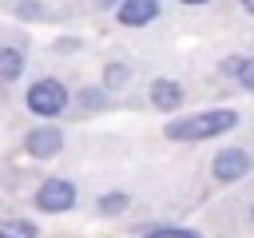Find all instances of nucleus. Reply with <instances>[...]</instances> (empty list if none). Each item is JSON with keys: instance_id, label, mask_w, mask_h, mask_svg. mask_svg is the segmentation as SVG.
Instances as JSON below:
<instances>
[{"instance_id": "1", "label": "nucleus", "mask_w": 254, "mask_h": 238, "mask_svg": "<svg viewBox=\"0 0 254 238\" xmlns=\"http://www.w3.org/2000/svg\"><path fill=\"white\" fill-rule=\"evenodd\" d=\"M238 123V115L230 107H218V111H198V115H187V119H171L167 123V139H179V143H202V139H214L222 131H230Z\"/></svg>"}, {"instance_id": "2", "label": "nucleus", "mask_w": 254, "mask_h": 238, "mask_svg": "<svg viewBox=\"0 0 254 238\" xmlns=\"http://www.w3.org/2000/svg\"><path fill=\"white\" fill-rule=\"evenodd\" d=\"M64 107H67V87H64L60 79H36V83L28 87V111L52 119V115H60Z\"/></svg>"}, {"instance_id": "3", "label": "nucleus", "mask_w": 254, "mask_h": 238, "mask_svg": "<svg viewBox=\"0 0 254 238\" xmlns=\"http://www.w3.org/2000/svg\"><path fill=\"white\" fill-rule=\"evenodd\" d=\"M36 206L48 210V214L71 210V206H75V186H71L67 178H48V182H40V190H36Z\"/></svg>"}, {"instance_id": "4", "label": "nucleus", "mask_w": 254, "mask_h": 238, "mask_svg": "<svg viewBox=\"0 0 254 238\" xmlns=\"http://www.w3.org/2000/svg\"><path fill=\"white\" fill-rule=\"evenodd\" d=\"M250 171V155L242 147H226L222 155H214V178L218 182H238Z\"/></svg>"}, {"instance_id": "5", "label": "nucleus", "mask_w": 254, "mask_h": 238, "mask_svg": "<svg viewBox=\"0 0 254 238\" xmlns=\"http://www.w3.org/2000/svg\"><path fill=\"white\" fill-rule=\"evenodd\" d=\"M24 147H28V155H36V159H52V155L64 147V131H60V127H36V131H28Z\"/></svg>"}, {"instance_id": "6", "label": "nucleus", "mask_w": 254, "mask_h": 238, "mask_svg": "<svg viewBox=\"0 0 254 238\" xmlns=\"http://www.w3.org/2000/svg\"><path fill=\"white\" fill-rule=\"evenodd\" d=\"M159 16V0H119V20L127 28H139V24H151Z\"/></svg>"}, {"instance_id": "7", "label": "nucleus", "mask_w": 254, "mask_h": 238, "mask_svg": "<svg viewBox=\"0 0 254 238\" xmlns=\"http://www.w3.org/2000/svg\"><path fill=\"white\" fill-rule=\"evenodd\" d=\"M151 103H155L159 111H175V107L183 103V87L171 83V79H155V83H151Z\"/></svg>"}, {"instance_id": "8", "label": "nucleus", "mask_w": 254, "mask_h": 238, "mask_svg": "<svg viewBox=\"0 0 254 238\" xmlns=\"http://www.w3.org/2000/svg\"><path fill=\"white\" fill-rule=\"evenodd\" d=\"M40 226L28 218H0V238H36Z\"/></svg>"}, {"instance_id": "9", "label": "nucleus", "mask_w": 254, "mask_h": 238, "mask_svg": "<svg viewBox=\"0 0 254 238\" xmlns=\"http://www.w3.org/2000/svg\"><path fill=\"white\" fill-rule=\"evenodd\" d=\"M24 71V56L16 48H0V83H12Z\"/></svg>"}, {"instance_id": "10", "label": "nucleus", "mask_w": 254, "mask_h": 238, "mask_svg": "<svg viewBox=\"0 0 254 238\" xmlns=\"http://www.w3.org/2000/svg\"><path fill=\"white\" fill-rule=\"evenodd\" d=\"M131 83V67L127 63H107L103 67V87L107 91H119V87H127Z\"/></svg>"}, {"instance_id": "11", "label": "nucleus", "mask_w": 254, "mask_h": 238, "mask_svg": "<svg viewBox=\"0 0 254 238\" xmlns=\"http://www.w3.org/2000/svg\"><path fill=\"white\" fill-rule=\"evenodd\" d=\"M127 202H131V198H127L123 190H111V194L99 198V210H103V214H119V210H127Z\"/></svg>"}, {"instance_id": "12", "label": "nucleus", "mask_w": 254, "mask_h": 238, "mask_svg": "<svg viewBox=\"0 0 254 238\" xmlns=\"http://www.w3.org/2000/svg\"><path fill=\"white\" fill-rule=\"evenodd\" d=\"M147 238H198V230H187V226H159V230H151Z\"/></svg>"}, {"instance_id": "13", "label": "nucleus", "mask_w": 254, "mask_h": 238, "mask_svg": "<svg viewBox=\"0 0 254 238\" xmlns=\"http://www.w3.org/2000/svg\"><path fill=\"white\" fill-rule=\"evenodd\" d=\"M234 75H238V83H242V87H246V91H254V60H242V63H238V71H234Z\"/></svg>"}, {"instance_id": "14", "label": "nucleus", "mask_w": 254, "mask_h": 238, "mask_svg": "<svg viewBox=\"0 0 254 238\" xmlns=\"http://www.w3.org/2000/svg\"><path fill=\"white\" fill-rule=\"evenodd\" d=\"M99 8H119V0H95Z\"/></svg>"}, {"instance_id": "15", "label": "nucleus", "mask_w": 254, "mask_h": 238, "mask_svg": "<svg viewBox=\"0 0 254 238\" xmlns=\"http://www.w3.org/2000/svg\"><path fill=\"white\" fill-rule=\"evenodd\" d=\"M242 8H246V12H250V16H254V0H242Z\"/></svg>"}, {"instance_id": "16", "label": "nucleus", "mask_w": 254, "mask_h": 238, "mask_svg": "<svg viewBox=\"0 0 254 238\" xmlns=\"http://www.w3.org/2000/svg\"><path fill=\"white\" fill-rule=\"evenodd\" d=\"M183 4H202V0H183Z\"/></svg>"}]
</instances>
